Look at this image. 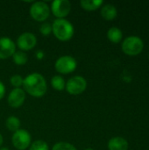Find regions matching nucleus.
<instances>
[{
    "instance_id": "0eeeda50",
    "label": "nucleus",
    "mask_w": 149,
    "mask_h": 150,
    "mask_svg": "<svg viewBox=\"0 0 149 150\" xmlns=\"http://www.w3.org/2000/svg\"><path fill=\"white\" fill-rule=\"evenodd\" d=\"M32 142V137L30 133L25 129H18L14 132L11 137V142L15 149L18 150L27 149Z\"/></svg>"
},
{
    "instance_id": "6e6552de",
    "label": "nucleus",
    "mask_w": 149,
    "mask_h": 150,
    "mask_svg": "<svg viewBox=\"0 0 149 150\" xmlns=\"http://www.w3.org/2000/svg\"><path fill=\"white\" fill-rule=\"evenodd\" d=\"M71 3L68 0H54L50 9L57 18H65L71 11Z\"/></svg>"
},
{
    "instance_id": "5701e85b",
    "label": "nucleus",
    "mask_w": 149,
    "mask_h": 150,
    "mask_svg": "<svg viewBox=\"0 0 149 150\" xmlns=\"http://www.w3.org/2000/svg\"><path fill=\"white\" fill-rule=\"evenodd\" d=\"M5 95V86L3 83V82L0 81V100L4 97Z\"/></svg>"
},
{
    "instance_id": "bb28decb",
    "label": "nucleus",
    "mask_w": 149,
    "mask_h": 150,
    "mask_svg": "<svg viewBox=\"0 0 149 150\" xmlns=\"http://www.w3.org/2000/svg\"><path fill=\"white\" fill-rule=\"evenodd\" d=\"M83 150H94V149H90V148H89V149H83Z\"/></svg>"
},
{
    "instance_id": "6ab92c4d",
    "label": "nucleus",
    "mask_w": 149,
    "mask_h": 150,
    "mask_svg": "<svg viewBox=\"0 0 149 150\" xmlns=\"http://www.w3.org/2000/svg\"><path fill=\"white\" fill-rule=\"evenodd\" d=\"M29 150H49L48 144L42 140H37L31 143Z\"/></svg>"
},
{
    "instance_id": "2eb2a0df",
    "label": "nucleus",
    "mask_w": 149,
    "mask_h": 150,
    "mask_svg": "<svg viewBox=\"0 0 149 150\" xmlns=\"http://www.w3.org/2000/svg\"><path fill=\"white\" fill-rule=\"evenodd\" d=\"M107 38L112 43H119L123 38V33L119 27L112 26L107 31Z\"/></svg>"
},
{
    "instance_id": "aec40b11",
    "label": "nucleus",
    "mask_w": 149,
    "mask_h": 150,
    "mask_svg": "<svg viewBox=\"0 0 149 150\" xmlns=\"http://www.w3.org/2000/svg\"><path fill=\"white\" fill-rule=\"evenodd\" d=\"M52 150H77L76 149V147L74 145H72L71 143L68 142H60L55 143Z\"/></svg>"
},
{
    "instance_id": "20e7f679",
    "label": "nucleus",
    "mask_w": 149,
    "mask_h": 150,
    "mask_svg": "<svg viewBox=\"0 0 149 150\" xmlns=\"http://www.w3.org/2000/svg\"><path fill=\"white\" fill-rule=\"evenodd\" d=\"M76 67L77 62L71 55H62L59 57L54 63L55 70L63 75H68L74 72Z\"/></svg>"
},
{
    "instance_id": "393cba45",
    "label": "nucleus",
    "mask_w": 149,
    "mask_h": 150,
    "mask_svg": "<svg viewBox=\"0 0 149 150\" xmlns=\"http://www.w3.org/2000/svg\"><path fill=\"white\" fill-rule=\"evenodd\" d=\"M3 142H4V139H3L2 134H0V147H1V146H2V144H3Z\"/></svg>"
},
{
    "instance_id": "9d476101",
    "label": "nucleus",
    "mask_w": 149,
    "mask_h": 150,
    "mask_svg": "<svg viewBox=\"0 0 149 150\" xmlns=\"http://www.w3.org/2000/svg\"><path fill=\"white\" fill-rule=\"evenodd\" d=\"M15 52L16 45L11 39L8 37L0 38V60H5L12 57Z\"/></svg>"
},
{
    "instance_id": "f8f14e48",
    "label": "nucleus",
    "mask_w": 149,
    "mask_h": 150,
    "mask_svg": "<svg viewBox=\"0 0 149 150\" xmlns=\"http://www.w3.org/2000/svg\"><path fill=\"white\" fill-rule=\"evenodd\" d=\"M109 150H127L128 142L125 138L122 137H113L108 142Z\"/></svg>"
},
{
    "instance_id": "a878e982",
    "label": "nucleus",
    "mask_w": 149,
    "mask_h": 150,
    "mask_svg": "<svg viewBox=\"0 0 149 150\" xmlns=\"http://www.w3.org/2000/svg\"><path fill=\"white\" fill-rule=\"evenodd\" d=\"M0 150H10L9 149H7V148H0Z\"/></svg>"
},
{
    "instance_id": "412c9836",
    "label": "nucleus",
    "mask_w": 149,
    "mask_h": 150,
    "mask_svg": "<svg viewBox=\"0 0 149 150\" xmlns=\"http://www.w3.org/2000/svg\"><path fill=\"white\" fill-rule=\"evenodd\" d=\"M10 82H11V84L14 88H20L21 86H23L24 78L20 75H13L11 77Z\"/></svg>"
},
{
    "instance_id": "b1692460",
    "label": "nucleus",
    "mask_w": 149,
    "mask_h": 150,
    "mask_svg": "<svg viewBox=\"0 0 149 150\" xmlns=\"http://www.w3.org/2000/svg\"><path fill=\"white\" fill-rule=\"evenodd\" d=\"M35 55H36V57H37L39 60H41V59L44 58V53H43L42 51H38V52H36Z\"/></svg>"
},
{
    "instance_id": "ddd939ff",
    "label": "nucleus",
    "mask_w": 149,
    "mask_h": 150,
    "mask_svg": "<svg viewBox=\"0 0 149 150\" xmlns=\"http://www.w3.org/2000/svg\"><path fill=\"white\" fill-rule=\"evenodd\" d=\"M101 16L105 20H112L118 15L117 8L112 4H106L101 7Z\"/></svg>"
},
{
    "instance_id": "4468645a",
    "label": "nucleus",
    "mask_w": 149,
    "mask_h": 150,
    "mask_svg": "<svg viewBox=\"0 0 149 150\" xmlns=\"http://www.w3.org/2000/svg\"><path fill=\"white\" fill-rule=\"evenodd\" d=\"M103 0H82L80 2L81 7L88 11H92L98 9L103 5Z\"/></svg>"
},
{
    "instance_id": "7ed1b4c3",
    "label": "nucleus",
    "mask_w": 149,
    "mask_h": 150,
    "mask_svg": "<svg viewBox=\"0 0 149 150\" xmlns=\"http://www.w3.org/2000/svg\"><path fill=\"white\" fill-rule=\"evenodd\" d=\"M144 47L143 40L135 35L126 37L122 42V50L128 55H136L140 54Z\"/></svg>"
},
{
    "instance_id": "f3484780",
    "label": "nucleus",
    "mask_w": 149,
    "mask_h": 150,
    "mask_svg": "<svg viewBox=\"0 0 149 150\" xmlns=\"http://www.w3.org/2000/svg\"><path fill=\"white\" fill-rule=\"evenodd\" d=\"M51 85L52 87L58 91H61L66 87V82L61 76H54L51 79Z\"/></svg>"
},
{
    "instance_id": "dca6fc26",
    "label": "nucleus",
    "mask_w": 149,
    "mask_h": 150,
    "mask_svg": "<svg viewBox=\"0 0 149 150\" xmlns=\"http://www.w3.org/2000/svg\"><path fill=\"white\" fill-rule=\"evenodd\" d=\"M20 120L18 117L16 116H10L9 118H7L6 121H5V126L6 128L11 132H16L18 129H20Z\"/></svg>"
},
{
    "instance_id": "4be33fe9",
    "label": "nucleus",
    "mask_w": 149,
    "mask_h": 150,
    "mask_svg": "<svg viewBox=\"0 0 149 150\" xmlns=\"http://www.w3.org/2000/svg\"><path fill=\"white\" fill-rule=\"evenodd\" d=\"M40 32L43 36H48L52 33V25H50L49 23H47V22L43 23L40 25Z\"/></svg>"
},
{
    "instance_id": "423d86ee",
    "label": "nucleus",
    "mask_w": 149,
    "mask_h": 150,
    "mask_svg": "<svg viewBox=\"0 0 149 150\" xmlns=\"http://www.w3.org/2000/svg\"><path fill=\"white\" fill-rule=\"evenodd\" d=\"M87 88V81L82 76H75L66 83V91L70 95H80L85 91Z\"/></svg>"
},
{
    "instance_id": "f257e3e1",
    "label": "nucleus",
    "mask_w": 149,
    "mask_h": 150,
    "mask_svg": "<svg viewBox=\"0 0 149 150\" xmlns=\"http://www.w3.org/2000/svg\"><path fill=\"white\" fill-rule=\"evenodd\" d=\"M23 88L25 92L34 98L43 97L47 91V84L45 77L40 73H32L24 78Z\"/></svg>"
},
{
    "instance_id": "f03ea898",
    "label": "nucleus",
    "mask_w": 149,
    "mask_h": 150,
    "mask_svg": "<svg viewBox=\"0 0 149 150\" xmlns=\"http://www.w3.org/2000/svg\"><path fill=\"white\" fill-rule=\"evenodd\" d=\"M52 33L61 41H68L72 39L75 29L74 25L66 18H56L52 25Z\"/></svg>"
},
{
    "instance_id": "39448f33",
    "label": "nucleus",
    "mask_w": 149,
    "mask_h": 150,
    "mask_svg": "<svg viewBox=\"0 0 149 150\" xmlns=\"http://www.w3.org/2000/svg\"><path fill=\"white\" fill-rule=\"evenodd\" d=\"M50 14V7L48 4L42 1L34 2L30 7V15L31 17L38 21L43 22L47 19Z\"/></svg>"
},
{
    "instance_id": "9b49d317",
    "label": "nucleus",
    "mask_w": 149,
    "mask_h": 150,
    "mask_svg": "<svg viewBox=\"0 0 149 150\" xmlns=\"http://www.w3.org/2000/svg\"><path fill=\"white\" fill-rule=\"evenodd\" d=\"M25 100V92L21 88H14L8 95V105L12 108H19Z\"/></svg>"
},
{
    "instance_id": "a211bd4d",
    "label": "nucleus",
    "mask_w": 149,
    "mask_h": 150,
    "mask_svg": "<svg viewBox=\"0 0 149 150\" xmlns=\"http://www.w3.org/2000/svg\"><path fill=\"white\" fill-rule=\"evenodd\" d=\"M12 60H13V62L16 65L22 66V65L26 64V62L28 61V57H27V54L25 52H23V51H16L14 53V54L12 55Z\"/></svg>"
},
{
    "instance_id": "1a4fd4ad",
    "label": "nucleus",
    "mask_w": 149,
    "mask_h": 150,
    "mask_svg": "<svg viewBox=\"0 0 149 150\" xmlns=\"http://www.w3.org/2000/svg\"><path fill=\"white\" fill-rule=\"evenodd\" d=\"M37 44V38L32 33L25 32L21 33L18 40H17V45L20 51H29L35 47Z\"/></svg>"
}]
</instances>
